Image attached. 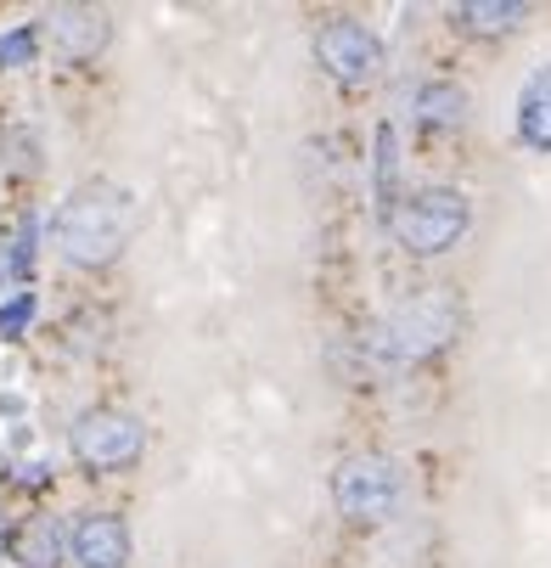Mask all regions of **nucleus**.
<instances>
[{
	"label": "nucleus",
	"instance_id": "1",
	"mask_svg": "<svg viewBox=\"0 0 551 568\" xmlns=\"http://www.w3.org/2000/svg\"><path fill=\"white\" fill-rule=\"evenodd\" d=\"M135 236V197L113 181H85L73 186L57 214H51V248L73 271H108L124 260Z\"/></svg>",
	"mask_w": 551,
	"mask_h": 568
},
{
	"label": "nucleus",
	"instance_id": "2",
	"mask_svg": "<svg viewBox=\"0 0 551 568\" xmlns=\"http://www.w3.org/2000/svg\"><path fill=\"white\" fill-rule=\"evenodd\" d=\"M467 225H472V203L456 186H422V192H406L394 203V242H400L411 260L450 254L467 236Z\"/></svg>",
	"mask_w": 551,
	"mask_h": 568
},
{
	"label": "nucleus",
	"instance_id": "3",
	"mask_svg": "<svg viewBox=\"0 0 551 568\" xmlns=\"http://www.w3.org/2000/svg\"><path fill=\"white\" fill-rule=\"evenodd\" d=\"M68 450L85 473H130L146 456V428L124 405H85L68 423Z\"/></svg>",
	"mask_w": 551,
	"mask_h": 568
},
{
	"label": "nucleus",
	"instance_id": "4",
	"mask_svg": "<svg viewBox=\"0 0 551 568\" xmlns=\"http://www.w3.org/2000/svg\"><path fill=\"white\" fill-rule=\"evenodd\" d=\"M333 501L349 524H382L400 507V467L388 456H349L333 473Z\"/></svg>",
	"mask_w": 551,
	"mask_h": 568
},
{
	"label": "nucleus",
	"instance_id": "5",
	"mask_svg": "<svg viewBox=\"0 0 551 568\" xmlns=\"http://www.w3.org/2000/svg\"><path fill=\"white\" fill-rule=\"evenodd\" d=\"M450 333H456V304L445 293H428L411 310H400L394 321H382V338L377 344H382L388 361H417V355L439 349Z\"/></svg>",
	"mask_w": 551,
	"mask_h": 568
},
{
	"label": "nucleus",
	"instance_id": "6",
	"mask_svg": "<svg viewBox=\"0 0 551 568\" xmlns=\"http://www.w3.org/2000/svg\"><path fill=\"white\" fill-rule=\"evenodd\" d=\"M315 57H322V68L338 79V85H371V79L382 73V40L355 18H333L322 34H315Z\"/></svg>",
	"mask_w": 551,
	"mask_h": 568
},
{
	"label": "nucleus",
	"instance_id": "7",
	"mask_svg": "<svg viewBox=\"0 0 551 568\" xmlns=\"http://www.w3.org/2000/svg\"><path fill=\"white\" fill-rule=\"evenodd\" d=\"M40 34L51 40V51L62 62H96L113 40V18L102 7H51Z\"/></svg>",
	"mask_w": 551,
	"mask_h": 568
},
{
	"label": "nucleus",
	"instance_id": "8",
	"mask_svg": "<svg viewBox=\"0 0 551 568\" xmlns=\"http://www.w3.org/2000/svg\"><path fill=\"white\" fill-rule=\"evenodd\" d=\"M68 557L79 568H130V524L119 513H79L68 529Z\"/></svg>",
	"mask_w": 551,
	"mask_h": 568
},
{
	"label": "nucleus",
	"instance_id": "9",
	"mask_svg": "<svg viewBox=\"0 0 551 568\" xmlns=\"http://www.w3.org/2000/svg\"><path fill=\"white\" fill-rule=\"evenodd\" d=\"M518 141L529 152H551V62L534 68L518 91Z\"/></svg>",
	"mask_w": 551,
	"mask_h": 568
},
{
	"label": "nucleus",
	"instance_id": "10",
	"mask_svg": "<svg viewBox=\"0 0 551 568\" xmlns=\"http://www.w3.org/2000/svg\"><path fill=\"white\" fill-rule=\"evenodd\" d=\"M12 557H18V568H62V557H68V529L40 513V518H29V524L12 535Z\"/></svg>",
	"mask_w": 551,
	"mask_h": 568
},
{
	"label": "nucleus",
	"instance_id": "11",
	"mask_svg": "<svg viewBox=\"0 0 551 568\" xmlns=\"http://www.w3.org/2000/svg\"><path fill=\"white\" fill-rule=\"evenodd\" d=\"M450 18H456L461 34H518L529 7L523 0H461Z\"/></svg>",
	"mask_w": 551,
	"mask_h": 568
},
{
	"label": "nucleus",
	"instance_id": "12",
	"mask_svg": "<svg viewBox=\"0 0 551 568\" xmlns=\"http://www.w3.org/2000/svg\"><path fill=\"white\" fill-rule=\"evenodd\" d=\"M411 113L428 130H456L467 119V91L456 85V79H428V85H417V97H411Z\"/></svg>",
	"mask_w": 551,
	"mask_h": 568
},
{
	"label": "nucleus",
	"instance_id": "13",
	"mask_svg": "<svg viewBox=\"0 0 551 568\" xmlns=\"http://www.w3.org/2000/svg\"><path fill=\"white\" fill-rule=\"evenodd\" d=\"M377 203L382 214H394V203H400V135H394V124H377Z\"/></svg>",
	"mask_w": 551,
	"mask_h": 568
},
{
	"label": "nucleus",
	"instance_id": "14",
	"mask_svg": "<svg viewBox=\"0 0 551 568\" xmlns=\"http://www.w3.org/2000/svg\"><path fill=\"white\" fill-rule=\"evenodd\" d=\"M0 164H7L12 175H40V135L12 124V130H0Z\"/></svg>",
	"mask_w": 551,
	"mask_h": 568
},
{
	"label": "nucleus",
	"instance_id": "15",
	"mask_svg": "<svg viewBox=\"0 0 551 568\" xmlns=\"http://www.w3.org/2000/svg\"><path fill=\"white\" fill-rule=\"evenodd\" d=\"M34 51H40V29L34 23H18V29L0 34V68H29Z\"/></svg>",
	"mask_w": 551,
	"mask_h": 568
},
{
	"label": "nucleus",
	"instance_id": "16",
	"mask_svg": "<svg viewBox=\"0 0 551 568\" xmlns=\"http://www.w3.org/2000/svg\"><path fill=\"white\" fill-rule=\"evenodd\" d=\"M34 293H18L12 304H0V338H23L29 333V321H34Z\"/></svg>",
	"mask_w": 551,
	"mask_h": 568
},
{
	"label": "nucleus",
	"instance_id": "17",
	"mask_svg": "<svg viewBox=\"0 0 551 568\" xmlns=\"http://www.w3.org/2000/svg\"><path fill=\"white\" fill-rule=\"evenodd\" d=\"M34 236H40V220H34V214H23L18 242H12V276H29V271H34Z\"/></svg>",
	"mask_w": 551,
	"mask_h": 568
},
{
	"label": "nucleus",
	"instance_id": "18",
	"mask_svg": "<svg viewBox=\"0 0 551 568\" xmlns=\"http://www.w3.org/2000/svg\"><path fill=\"white\" fill-rule=\"evenodd\" d=\"M12 535H18V529H12V518H7V513H0V562H7V557H12Z\"/></svg>",
	"mask_w": 551,
	"mask_h": 568
}]
</instances>
